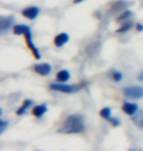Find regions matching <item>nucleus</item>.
I'll use <instances>...</instances> for the list:
<instances>
[{"mask_svg": "<svg viewBox=\"0 0 143 151\" xmlns=\"http://www.w3.org/2000/svg\"><path fill=\"white\" fill-rule=\"evenodd\" d=\"M83 129V117L81 115H72L67 118L64 125L58 132L63 134H78V132H81Z\"/></svg>", "mask_w": 143, "mask_h": 151, "instance_id": "obj_1", "label": "nucleus"}, {"mask_svg": "<svg viewBox=\"0 0 143 151\" xmlns=\"http://www.w3.org/2000/svg\"><path fill=\"white\" fill-rule=\"evenodd\" d=\"M14 34L15 35H26L27 38V43H28L29 47L30 48V50L32 51L33 55L35 56L36 59H40V54H39L37 48L34 46L32 42V32H30V29L28 26L25 25H17L14 27Z\"/></svg>", "mask_w": 143, "mask_h": 151, "instance_id": "obj_2", "label": "nucleus"}, {"mask_svg": "<svg viewBox=\"0 0 143 151\" xmlns=\"http://www.w3.org/2000/svg\"><path fill=\"white\" fill-rule=\"evenodd\" d=\"M50 89L56 91L65 92V93H74L80 89V86L78 84H63V83H52L50 86Z\"/></svg>", "mask_w": 143, "mask_h": 151, "instance_id": "obj_3", "label": "nucleus"}, {"mask_svg": "<svg viewBox=\"0 0 143 151\" xmlns=\"http://www.w3.org/2000/svg\"><path fill=\"white\" fill-rule=\"evenodd\" d=\"M124 93L126 96L133 99H139L143 97V87L141 86H129L124 87Z\"/></svg>", "mask_w": 143, "mask_h": 151, "instance_id": "obj_4", "label": "nucleus"}, {"mask_svg": "<svg viewBox=\"0 0 143 151\" xmlns=\"http://www.w3.org/2000/svg\"><path fill=\"white\" fill-rule=\"evenodd\" d=\"M39 13V9L37 7H28L26 9H24L22 11V15L24 17L28 18L29 20H33L37 17V15Z\"/></svg>", "mask_w": 143, "mask_h": 151, "instance_id": "obj_5", "label": "nucleus"}, {"mask_svg": "<svg viewBox=\"0 0 143 151\" xmlns=\"http://www.w3.org/2000/svg\"><path fill=\"white\" fill-rule=\"evenodd\" d=\"M34 71L37 74L41 76H47L51 72V66L46 63H42V64H36L34 66Z\"/></svg>", "mask_w": 143, "mask_h": 151, "instance_id": "obj_6", "label": "nucleus"}, {"mask_svg": "<svg viewBox=\"0 0 143 151\" xmlns=\"http://www.w3.org/2000/svg\"><path fill=\"white\" fill-rule=\"evenodd\" d=\"M138 110L137 104L129 103V102H124L123 105V111L127 115H134Z\"/></svg>", "mask_w": 143, "mask_h": 151, "instance_id": "obj_7", "label": "nucleus"}, {"mask_svg": "<svg viewBox=\"0 0 143 151\" xmlns=\"http://www.w3.org/2000/svg\"><path fill=\"white\" fill-rule=\"evenodd\" d=\"M69 40V35L66 34V32H62V34L58 35L57 37L54 38V44L56 45L57 47H61L63 46L64 44H66Z\"/></svg>", "mask_w": 143, "mask_h": 151, "instance_id": "obj_8", "label": "nucleus"}, {"mask_svg": "<svg viewBox=\"0 0 143 151\" xmlns=\"http://www.w3.org/2000/svg\"><path fill=\"white\" fill-rule=\"evenodd\" d=\"M46 111H47L46 105L42 104V105H37V106L33 107V109H32V114L34 115L36 118H40V117L43 116Z\"/></svg>", "mask_w": 143, "mask_h": 151, "instance_id": "obj_9", "label": "nucleus"}, {"mask_svg": "<svg viewBox=\"0 0 143 151\" xmlns=\"http://www.w3.org/2000/svg\"><path fill=\"white\" fill-rule=\"evenodd\" d=\"M56 78L58 81H60V83H66V81L70 78V73L67 70L59 71L56 76Z\"/></svg>", "mask_w": 143, "mask_h": 151, "instance_id": "obj_10", "label": "nucleus"}, {"mask_svg": "<svg viewBox=\"0 0 143 151\" xmlns=\"http://www.w3.org/2000/svg\"><path fill=\"white\" fill-rule=\"evenodd\" d=\"M32 104V100H29V99H27V100L24 101V103L23 105L21 106L19 109H18L17 111V115H19V116H22L23 114H25L26 113V111L28 108H29L30 105Z\"/></svg>", "mask_w": 143, "mask_h": 151, "instance_id": "obj_11", "label": "nucleus"}, {"mask_svg": "<svg viewBox=\"0 0 143 151\" xmlns=\"http://www.w3.org/2000/svg\"><path fill=\"white\" fill-rule=\"evenodd\" d=\"M12 23H13V17L1 18V31L4 32L6 29H9Z\"/></svg>", "mask_w": 143, "mask_h": 151, "instance_id": "obj_12", "label": "nucleus"}, {"mask_svg": "<svg viewBox=\"0 0 143 151\" xmlns=\"http://www.w3.org/2000/svg\"><path fill=\"white\" fill-rule=\"evenodd\" d=\"M132 120L134 121V123L139 127V128L143 129V112H140L138 115H136Z\"/></svg>", "mask_w": 143, "mask_h": 151, "instance_id": "obj_13", "label": "nucleus"}, {"mask_svg": "<svg viewBox=\"0 0 143 151\" xmlns=\"http://www.w3.org/2000/svg\"><path fill=\"white\" fill-rule=\"evenodd\" d=\"M100 115H101V117L109 120L111 118V109H110V108H108V107L103 108V109L100 111Z\"/></svg>", "mask_w": 143, "mask_h": 151, "instance_id": "obj_14", "label": "nucleus"}, {"mask_svg": "<svg viewBox=\"0 0 143 151\" xmlns=\"http://www.w3.org/2000/svg\"><path fill=\"white\" fill-rule=\"evenodd\" d=\"M132 23H126V24H124V25L121 27V28L120 29H118L117 32H127L129 29L132 28Z\"/></svg>", "mask_w": 143, "mask_h": 151, "instance_id": "obj_15", "label": "nucleus"}, {"mask_svg": "<svg viewBox=\"0 0 143 151\" xmlns=\"http://www.w3.org/2000/svg\"><path fill=\"white\" fill-rule=\"evenodd\" d=\"M130 15H132V13H130L129 11H126L123 15H121V16L120 18H119V19H118L117 21H118V22H121V21H124V20H126V19H127V17L130 16Z\"/></svg>", "mask_w": 143, "mask_h": 151, "instance_id": "obj_16", "label": "nucleus"}, {"mask_svg": "<svg viewBox=\"0 0 143 151\" xmlns=\"http://www.w3.org/2000/svg\"><path fill=\"white\" fill-rule=\"evenodd\" d=\"M113 78L115 81H120L121 78H123V75H121L120 72H115L113 74Z\"/></svg>", "mask_w": 143, "mask_h": 151, "instance_id": "obj_17", "label": "nucleus"}, {"mask_svg": "<svg viewBox=\"0 0 143 151\" xmlns=\"http://www.w3.org/2000/svg\"><path fill=\"white\" fill-rule=\"evenodd\" d=\"M6 127H8V122H4L3 120L0 121V134H3V132L5 131Z\"/></svg>", "mask_w": 143, "mask_h": 151, "instance_id": "obj_18", "label": "nucleus"}, {"mask_svg": "<svg viewBox=\"0 0 143 151\" xmlns=\"http://www.w3.org/2000/svg\"><path fill=\"white\" fill-rule=\"evenodd\" d=\"M109 121H110V122L113 124V126H115V127L120 125V121H119L118 119H116V118H110Z\"/></svg>", "mask_w": 143, "mask_h": 151, "instance_id": "obj_19", "label": "nucleus"}, {"mask_svg": "<svg viewBox=\"0 0 143 151\" xmlns=\"http://www.w3.org/2000/svg\"><path fill=\"white\" fill-rule=\"evenodd\" d=\"M136 29H137L138 32H142L143 31V25L142 24H137V25H136Z\"/></svg>", "mask_w": 143, "mask_h": 151, "instance_id": "obj_20", "label": "nucleus"}, {"mask_svg": "<svg viewBox=\"0 0 143 151\" xmlns=\"http://www.w3.org/2000/svg\"><path fill=\"white\" fill-rule=\"evenodd\" d=\"M81 1H83V0H75V3H80V2H81Z\"/></svg>", "mask_w": 143, "mask_h": 151, "instance_id": "obj_21", "label": "nucleus"}]
</instances>
